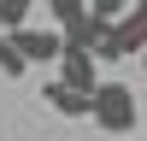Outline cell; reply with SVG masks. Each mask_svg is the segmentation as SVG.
Masks as SVG:
<instances>
[{"instance_id": "1", "label": "cell", "mask_w": 147, "mask_h": 141, "mask_svg": "<svg viewBox=\"0 0 147 141\" xmlns=\"http://www.w3.org/2000/svg\"><path fill=\"white\" fill-rule=\"evenodd\" d=\"M88 117L106 129V135H136V94H129V82H94L88 94Z\"/></svg>"}, {"instance_id": "2", "label": "cell", "mask_w": 147, "mask_h": 141, "mask_svg": "<svg viewBox=\"0 0 147 141\" xmlns=\"http://www.w3.org/2000/svg\"><path fill=\"white\" fill-rule=\"evenodd\" d=\"M6 35L24 53V65H53V59L65 53V30H59V23H18V30H6Z\"/></svg>"}, {"instance_id": "3", "label": "cell", "mask_w": 147, "mask_h": 141, "mask_svg": "<svg viewBox=\"0 0 147 141\" xmlns=\"http://www.w3.org/2000/svg\"><path fill=\"white\" fill-rule=\"evenodd\" d=\"M59 65H65V77H59V82H71V88H82V94H94V82H100V77H94V53H88L82 41H65Z\"/></svg>"}, {"instance_id": "4", "label": "cell", "mask_w": 147, "mask_h": 141, "mask_svg": "<svg viewBox=\"0 0 147 141\" xmlns=\"http://www.w3.org/2000/svg\"><path fill=\"white\" fill-rule=\"evenodd\" d=\"M41 100L53 106L59 117H88V94H82V88H71V82H47V88H41Z\"/></svg>"}, {"instance_id": "5", "label": "cell", "mask_w": 147, "mask_h": 141, "mask_svg": "<svg viewBox=\"0 0 147 141\" xmlns=\"http://www.w3.org/2000/svg\"><path fill=\"white\" fill-rule=\"evenodd\" d=\"M35 18V0H0V30H18Z\"/></svg>"}, {"instance_id": "6", "label": "cell", "mask_w": 147, "mask_h": 141, "mask_svg": "<svg viewBox=\"0 0 147 141\" xmlns=\"http://www.w3.org/2000/svg\"><path fill=\"white\" fill-rule=\"evenodd\" d=\"M47 12H53V23L65 30V23H77V18H88V0H47Z\"/></svg>"}, {"instance_id": "7", "label": "cell", "mask_w": 147, "mask_h": 141, "mask_svg": "<svg viewBox=\"0 0 147 141\" xmlns=\"http://www.w3.org/2000/svg\"><path fill=\"white\" fill-rule=\"evenodd\" d=\"M0 70H6V77H24V70H30V65H24V53L12 47V35H6V30H0Z\"/></svg>"}, {"instance_id": "8", "label": "cell", "mask_w": 147, "mask_h": 141, "mask_svg": "<svg viewBox=\"0 0 147 141\" xmlns=\"http://www.w3.org/2000/svg\"><path fill=\"white\" fill-rule=\"evenodd\" d=\"M124 12H129V0H88V18L94 23H118Z\"/></svg>"}, {"instance_id": "9", "label": "cell", "mask_w": 147, "mask_h": 141, "mask_svg": "<svg viewBox=\"0 0 147 141\" xmlns=\"http://www.w3.org/2000/svg\"><path fill=\"white\" fill-rule=\"evenodd\" d=\"M136 59H141V70H147V47H141V53H136Z\"/></svg>"}]
</instances>
